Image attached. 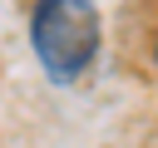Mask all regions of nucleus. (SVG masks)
Instances as JSON below:
<instances>
[{
  "label": "nucleus",
  "instance_id": "nucleus-1",
  "mask_svg": "<svg viewBox=\"0 0 158 148\" xmlns=\"http://www.w3.org/2000/svg\"><path fill=\"white\" fill-rule=\"evenodd\" d=\"M104 44V20L94 0H35L30 5V54L40 74L59 89L79 84Z\"/></svg>",
  "mask_w": 158,
  "mask_h": 148
},
{
  "label": "nucleus",
  "instance_id": "nucleus-2",
  "mask_svg": "<svg viewBox=\"0 0 158 148\" xmlns=\"http://www.w3.org/2000/svg\"><path fill=\"white\" fill-rule=\"evenodd\" d=\"M153 69H158V39H153Z\"/></svg>",
  "mask_w": 158,
  "mask_h": 148
}]
</instances>
